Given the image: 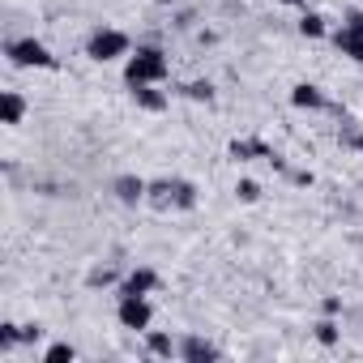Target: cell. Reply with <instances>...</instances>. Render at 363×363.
<instances>
[{
    "mask_svg": "<svg viewBox=\"0 0 363 363\" xmlns=\"http://www.w3.org/2000/svg\"><path fill=\"white\" fill-rule=\"evenodd\" d=\"M167 73H171V60H167V52L154 48V43H141V48L128 52V60H124V82H128V90H133V86H150V82L162 86Z\"/></svg>",
    "mask_w": 363,
    "mask_h": 363,
    "instance_id": "1",
    "label": "cell"
},
{
    "mask_svg": "<svg viewBox=\"0 0 363 363\" xmlns=\"http://www.w3.org/2000/svg\"><path fill=\"white\" fill-rule=\"evenodd\" d=\"M128 52H133V43H128V35L124 30H111V26H99L90 39H86V56L94 60V65H111V60H128Z\"/></svg>",
    "mask_w": 363,
    "mask_h": 363,
    "instance_id": "2",
    "label": "cell"
},
{
    "mask_svg": "<svg viewBox=\"0 0 363 363\" xmlns=\"http://www.w3.org/2000/svg\"><path fill=\"white\" fill-rule=\"evenodd\" d=\"M5 56H9L13 69H56L52 48L39 43V39H13V43H5Z\"/></svg>",
    "mask_w": 363,
    "mask_h": 363,
    "instance_id": "3",
    "label": "cell"
},
{
    "mask_svg": "<svg viewBox=\"0 0 363 363\" xmlns=\"http://www.w3.org/2000/svg\"><path fill=\"white\" fill-rule=\"evenodd\" d=\"M116 320H120L124 329H137V333H145V329H150V320H154V308H150V299H145V295H120Z\"/></svg>",
    "mask_w": 363,
    "mask_h": 363,
    "instance_id": "4",
    "label": "cell"
},
{
    "mask_svg": "<svg viewBox=\"0 0 363 363\" xmlns=\"http://www.w3.org/2000/svg\"><path fill=\"white\" fill-rule=\"evenodd\" d=\"M111 193H116L120 206H141L145 193H150V179H141V175H116L111 179Z\"/></svg>",
    "mask_w": 363,
    "mask_h": 363,
    "instance_id": "5",
    "label": "cell"
},
{
    "mask_svg": "<svg viewBox=\"0 0 363 363\" xmlns=\"http://www.w3.org/2000/svg\"><path fill=\"white\" fill-rule=\"evenodd\" d=\"M154 291H158V274H154L150 265L128 269V278L120 282V295H154Z\"/></svg>",
    "mask_w": 363,
    "mask_h": 363,
    "instance_id": "6",
    "label": "cell"
},
{
    "mask_svg": "<svg viewBox=\"0 0 363 363\" xmlns=\"http://www.w3.org/2000/svg\"><path fill=\"white\" fill-rule=\"evenodd\" d=\"M179 359H184V363H210V359H218V346L197 337V333H189L184 342H179Z\"/></svg>",
    "mask_w": 363,
    "mask_h": 363,
    "instance_id": "7",
    "label": "cell"
},
{
    "mask_svg": "<svg viewBox=\"0 0 363 363\" xmlns=\"http://www.w3.org/2000/svg\"><path fill=\"white\" fill-rule=\"evenodd\" d=\"M291 103H295L299 111H320V107H325V90L312 86V82H299V86L291 90Z\"/></svg>",
    "mask_w": 363,
    "mask_h": 363,
    "instance_id": "8",
    "label": "cell"
},
{
    "mask_svg": "<svg viewBox=\"0 0 363 363\" xmlns=\"http://www.w3.org/2000/svg\"><path fill=\"white\" fill-rule=\"evenodd\" d=\"M145 201H150L154 210H175V179H150Z\"/></svg>",
    "mask_w": 363,
    "mask_h": 363,
    "instance_id": "9",
    "label": "cell"
},
{
    "mask_svg": "<svg viewBox=\"0 0 363 363\" xmlns=\"http://www.w3.org/2000/svg\"><path fill=\"white\" fill-rule=\"evenodd\" d=\"M133 103L141 107V111H167V94L150 82V86H133Z\"/></svg>",
    "mask_w": 363,
    "mask_h": 363,
    "instance_id": "10",
    "label": "cell"
},
{
    "mask_svg": "<svg viewBox=\"0 0 363 363\" xmlns=\"http://www.w3.org/2000/svg\"><path fill=\"white\" fill-rule=\"evenodd\" d=\"M333 48H337L342 56H350L354 65H363V35H354V30H346V26H342V30L333 35Z\"/></svg>",
    "mask_w": 363,
    "mask_h": 363,
    "instance_id": "11",
    "label": "cell"
},
{
    "mask_svg": "<svg viewBox=\"0 0 363 363\" xmlns=\"http://www.w3.org/2000/svg\"><path fill=\"white\" fill-rule=\"evenodd\" d=\"M145 350H150L154 359H171V354H179V346L171 342V333H158V329H145Z\"/></svg>",
    "mask_w": 363,
    "mask_h": 363,
    "instance_id": "12",
    "label": "cell"
},
{
    "mask_svg": "<svg viewBox=\"0 0 363 363\" xmlns=\"http://www.w3.org/2000/svg\"><path fill=\"white\" fill-rule=\"evenodd\" d=\"M0 116H5V124H22V116H26V99H22L18 90H5V94H0Z\"/></svg>",
    "mask_w": 363,
    "mask_h": 363,
    "instance_id": "13",
    "label": "cell"
},
{
    "mask_svg": "<svg viewBox=\"0 0 363 363\" xmlns=\"http://www.w3.org/2000/svg\"><path fill=\"white\" fill-rule=\"evenodd\" d=\"M18 346H22V325L5 320V325H0V354H9V350H18Z\"/></svg>",
    "mask_w": 363,
    "mask_h": 363,
    "instance_id": "14",
    "label": "cell"
},
{
    "mask_svg": "<svg viewBox=\"0 0 363 363\" xmlns=\"http://www.w3.org/2000/svg\"><path fill=\"white\" fill-rule=\"evenodd\" d=\"M325 30H329V26H325L320 13H303V18H299V35H303V39H325Z\"/></svg>",
    "mask_w": 363,
    "mask_h": 363,
    "instance_id": "15",
    "label": "cell"
},
{
    "mask_svg": "<svg viewBox=\"0 0 363 363\" xmlns=\"http://www.w3.org/2000/svg\"><path fill=\"white\" fill-rule=\"evenodd\" d=\"M197 206V189L189 179H175V210H193Z\"/></svg>",
    "mask_w": 363,
    "mask_h": 363,
    "instance_id": "16",
    "label": "cell"
},
{
    "mask_svg": "<svg viewBox=\"0 0 363 363\" xmlns=\"http://www.w3.org/2000/svg\"><path fill=\"white\" fill-rule=\"evenodd\" d=\"M231 154H235V158H252V154L274 158V154H269V145H261V141H231Z\"/></svg>",
    "mask_w": 363,
    "mask_h": 363,
    "instance_id": "17",
    "label": "cell"
},
{
    "mask_svg": "<svg viewBox=\"0 0 363 363\" xmlns=\"http://www.w3.org/2000/svg\"><path fill=\"white\" fill-rule=\"evenodd\" d=\"M73 359H77V350L69 342H56V346L43 350V363H73Z\"/></svg>",
    "mask_w": 363,
    "mask_h": 363,
    "instance_id": "18",
    "label": "cell"
},
{
    "mask_svg": "<svg viewBox=\"0 0 363 363\" xmlns=\"http://www.w3.org/2000/svg\"><path fill=\"white\" fill-rule=\"evenodd\" d=\"M337 337H342V329H337L329 316H325V320H316V342H320V346H337Z\"/></svg>",
    "mask_w": 363,
    "mask_h": 363,
    "instance_id": "19",
    "label": "cell"
},
{
    "mask_svg": "<svg viewBox=\"0 0 363 363\" xmlns=\"http://www.w3.org/2000/svg\"><path fill=\"white\" fill-rule=\"evenodd\" d=\"M184 94H189L193 103H210V99H214V86H210V82H189Z\"/></svg>",
    "mask_w": 363,
    "mask_h": 363,
    "instance_id": "20",
    "label": "cell"
},
{
    "mask_svg": "<svg viewBox=\"0 0 363 363\" xmlns=\"http://www.w3.org/2000/svg\"><path fill=\"white\" fill-rule=\"evenodd\" d=\"M235 197H240L244 206H252V201L261 197V184H257V179H240V184H235Z\"/></svg>",
    "mask_w": 363,
    "mask_h": 363,
    "instance_id": "21",
    "label": "cell"
},
{
    "mask_svg": "<svg viewBox=\"0 0 363 363\" xmlns=\"http://www.w3.org/2000/svg\"><path fill=\"white\" fill-rule=\"evenodd\" d=\"M86 282H90V286H111V282H116V269H94Z\"/></svg>",
    "mask_w": 363,
    "mask_h": 363,
    "instance_id": "22",
    "label": "cell"
},
{
    "mask_svg": "<svg viewBox=\"0 0 363 363\" xmlns=\"http://www.w3.org/2000/svg\"><path fill=\"white\" fill-rule=\"evenodd\" d=\"M39 337H43V329H39V325H22V346H35Z\"/></svg>",
    "mask_w": 363,
    "mask_h": 363,
    "instance_id": "23",
    "label": "cell"
},
{
    "mask_svg": "<svg viewBox=\"0 0 363 363\" xmlns=\"http://www.w3.org/2000/svg\"><path fill=\"white\" fill-rule=\"evenodd\" d=\"M346 30L363 35V9H350V13H346Z\"/></svg>",
    "mask_w": 363,
    "mask_h": 363,
    "instance_id": "24",
    "label": "cell"
},
{
    "mask_svg": "<svg viewBox=\"0 0 363 363\" xmlns=\"http://www.w3.org/2000/svg\"><path fill=\"white\" fill-rule=\"evenodd\" d=\"M342 312V299H325V316H337Z\"/></svg>",
    "mask_w": 363,
    "mask_h": 363,
    "instance_id": "25",
    "label": "cell"
},
{
    "mask_svg": "<svg viewBox=\"0 0 363 363\" xmlns=\"http://www.w3.org/2000/svg\"><path fill=\"white\" fill-rule=\"evenodd\" d=\"M274 5H295V9H299V5H303V0H274Z\"/></svg>",
    "mask_w": 363,
    "mask_h": 363,
    "instance_id": "26",
    "label": "cell"
},
{
    "mask_svg": "<svg viewBox=\"0 0 363 363\" xmlns=\"http://www.w3.org/2000/svg\"><path fill=\"white\" fill-rule=\"evenodd\" d=\"M350 145H354V150H363V133H354V141H350Z\"/></svg>",
    "mask_w": 363,
    "mask_h": 363,
    "instance_id": "27",
    "label": "cell"
}]
</instances>
